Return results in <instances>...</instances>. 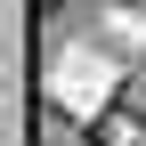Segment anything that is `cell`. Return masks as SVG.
<instances>
[{
	"mask_svg": "<svg viewBox=\"0 0 146 146\" xmlns=\"http://www.w3.org/2000/svg\"><path fill=\"white\" fill-rule=\"evenodd\" d=\"M81 146H89V138H81Z\"/></svg>",
	"mask_w": 146,
	"mask_h": 146,
	"instance_id": "obj_2",
	"label": "cell"
},
{
	"mask_svg": "<svg viewBox=\"0 0 146 146\" xmlns=\"http://www.w3.org/2000/svg\"><path fill=\"white\" fill-rule=\"evenodd\" d=\"M130 8H146V0H130Z\"/></svg>",
	"mask_w": 146,
	"mask_h": 146,
	"instance_id": "obj_1",
	"label": "cell"
}]
</instances>
